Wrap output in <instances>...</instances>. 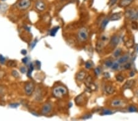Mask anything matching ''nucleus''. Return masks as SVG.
<instances>
[{
	"label": "nucleus",
	"mask_w": 138,
	"mask_h": 121,
	"mask_svg": "<svg viewBox=\"0 0 138 121\" xmlns=\"http://www.w3.org/2000/svg\"><path fill=\"white\" fill-rule=\"evenodd\" d=\"M52 93L54 97L60 98L66 95L68 93V90L64 86H58L53 89Z\"/></svg>",
	"instance_id": "nucleus-1"
},
{
	"label": "nucleus",
	"mask_w": 138,
	"mask_h": 121,
	"mask_svg": "<svg viewBox=\"0 0 138 121\" xmlns=\"http://www.w3.org/2000/svg\"><path fill=\"white\" fill-rule=\"evenodd\" d=\"M78 39L80 42L86 41L88 37V31L86 28H82L79 30L77 33Z\"/></svg>",
	"instance_id": "nucleus-2"
},
{
	"label": "nucleus",
	"mask_w": 138,
	"mask_h": 121,
	"mask_svg": "<svg viewBox=\"0 0 138 121\" xmlns=\"http://www.w3.org/2000/svg\"><path fill=\"white\" fill-rule=\"evenodd\" d=\"M31 4V0H19L17 6L20 10L25 11L30 8Z\"/></svg>",
	"instance_id": "nucleus-3"
},
{
	"label": "nucleus",
	"mask_w": 138,
	"mask_h": 121,
	"mask_svg": "<svg viewBox=\"0 0 138 121\" xmlns=\"http://www.w3.org/2000/svg\"><path fill=\"white\" fill-rule=\"evenodd\" d=\"M25 94L27 95H31L33 92H34V85L32 82H29L27 83L25 85Z\"/></svg>",
	"instance_id": "nucleus-4"
},
{
	"label": "nucleus",
	"mask_w": 138,
	"mask_h": 121,
	"mask_svg": "<svg viewBox=\"0 0 138 121\" xmlns=\"http://www.w3.org/2000/svg\"><path fill=\"white\" fill-rule=\"evenodd\" d=\"M35 6L37 10L42 11L45 9V5L42 0H37L36 2Z\"/></svg>",
	"instance_id": "nucleus-5"
},
{
	"label": "nucleus",
	"mask_w": 138,
	"mask_h": 121,
	"mask_svg": "<svg viewBox=\"0 0 138 121\" xmlns=\"http://www.w3.org/2000/svg\"><path fill=\"white\" fill-rule=\"evenodd\" d=\"M52 109V105L51 103H45V105H44L42 108V114H47L50 111H51Z\"/></svg>",
	"instance_id": "nucleus-6"
},
{
	"label": "nucleus",
	"mask_w": 138,
	"mask_h": 121,
	"mask_svg": "<svg viewBox=\"0 0 138 121\" xmlns=\"http://www.w3.org/2000/svg\"><path fill=\"white\" fill-rule=\"evenodd\" d=\"M126 17L129 18V19H136V16H137V12H135L134 10L132 9H129V10L127 11V12H126Z\"/></svg>",
	"instance_id": "nucleus-7"
},
{
	"label": "nucleus",
	"mask_w": 138,
	"mask_h": 121,
	"mask_svg": "<svg viewBox=\"0 0 138 121\" xmlns=\"http://www.w3.org/2000/svg\"><path fill=\"white\" fill-rule=\"evenodd\" d=\"M120 41V37L119 36L117 35H114L112 36V37L111 38V42H110V44L112 47H115L118 45V44L119 43Z\"/></svg>",
	"instance_id": "nucleus-8"
},
{
	"label": "nucleus",
	"mask_w": 138,
	"mask_h": 121,
	"mask_svg": "<svg viewBox=\"0 0 138 121\" xmlns=\"http://www.w3.org/2000/svg\"><path fill=\"white\" fill-rule=\"evenodd\" d=\"M86 78V72L85 71H80L76 75V79L79 81H83Z\"/></svg>",
	"instance_id": "nucleus-9"
},
{
	"label": "nucleus",
	"mask_w": 138,
	"mask_h": 121,
	"mask_svg": "<svg viewBox=\"0 0 138 121\" xmlns=\"http://www.w3.org/2000/svg\"><path fill=\"white\" fill-rule=\"evenodd\" d=\"M133 1L134 0H121L118 4V6L120 7H122V8H125V7H127L130 5Z\"/></svg>",
	"instance_id": "nucleus-10"
},
{
	"label": "nucleus",
	"mask_w": 138,
	"mask_h": 121,
	"mask_svg": "<svg viewBox=\"0 0 138 121\" xmlns=\"http://www.w3.org/2000/svg\"><path fill=\"white\" fill-rule=\"evenodd\" d=\"M134 80H133L127 81L124 84V85L123 86V89H128L131 88L134 84Z\"/></svg>",
	"instance_id": "nucleus-11"
},
{
	"label": "nucleus",
	"mask_w": 138,
	"mask_h": 121,
	"mask_svg": "<svg viewBox=\"0 0 138 121\" xmlns=\"http://www.w3.org/2000/svg\"><path fill=\"white\" fill-rule=\"evenodd\" d=\"M122 17V14L121 13H115L112 14L110 17V20L111 21H116L120 19Z\"/></svg>",
	"instance_id": "nucleus-12"
},
{
	"label": "nucleus",
	"mask_w": 138,
	"mask_h": 121,
	"mask_svg": "<svg viewBox=\"0 0 138 121\" xmlns=\"http://www.w3.org/2000/svg\"><path fill=\"white\" fill-rule=\"evenodd\" d=\"M129 56H128V55H124L123 56L120 57V58L119 59H118V61H117V62H118L119 64H123V63H125V62H127V61H128V59H129Z\"/></svg>",
	"instance_id": "nucleus-13"
},
{
	"label": "nucleus",
	"mask_w": 138,
	"mask_h": 121,
	"mask_svg": "<svg viewBox=\"0 0 138 121\" xmlns=\"http://www.w3.org/2000/svg\"><path fill=\"white\" fill-rule=\"evenodd\" d=\"M123 104V101L121 100H114L112 101L111 103V105L114 107H119V106H122Z\"/></svg>",
	"instance_id": "nucleus-14"
},
{
	"label": "nucleus",
	"mask_w": 138,
	"mask_h": 121,
	"mask_svg": "<svg viewBox=\"0 0 138 121\" xmlns=\"http://www.w3.org/2000/svg\"><path fill=\"white\" fill-rule=\"evenodd\" d=\"M104 42L101 39L98 42L97 44V50L98 51H100L102 50L103 47H104Z\"/></svg>",
	"instance_id": "nucleus-15"
},
{
	"label": "nucleus",
	"mask_w": 138,
	"mask_h": 121,
	"mask_svg": "<svg viewBox=\"0 0 138 121\" xmlns=\"http://www.w3.org/2000/svg\"><path fill=\"white\" fill-rule=\"evenodd\" d=\"M105 91L108 94H112L115 92V88L112 86H107L105 87Z\"/></svg>",
	"instance_id": "nucleus-16"
},
{
	"label": "nucleus",
	"mask_w": 138,
	"mask_h": 121,
	"mask_svg": "<svg viewBox=\"0 0 138 121\" xmlns=\"http://www.w3.org/2000/svg\"><path fill=\"white\" fill-rule=\"evenodd\" d=\"M34 69V65H33V64L32 63V62H31V63L30 64V66H29L28 70H27V76H28V77L30 78L31 76L32 72H33Z\"/></svg>",
	"instance_id": "nucleus-17"
},
{
	"label": "nucleus",
	"mask_w": 138,
	"mask_h": 121,
	"mask_svg": "<svg viewBox=\"0 0 138 121\" xmlns=\"http://www.w3.org/2000/svg\"><path fill=\"white\" fill-rule=\"evenodd\" d=\"M85 84L88 87H90L93 83H92V78L90 76H87V78H85Z\"/></svg>",
	"instance_id": "nucleus-18"
},
{
	"label": "nucleus",
	"mask_w": 138,
	"mask_h": 121,
	"mask_svg": "<svg viewBox=\"0 0 138 121\" xmlns=\"http://www.w3.org/2000/svg\"><path fill=\"white\" fill-rule=\"evenodd\" d=\"M60 30L59 26H56V27H54V28L52 29L51 32H50V35L52 37H54V36H56L57 32L58 31V30Z\"/></svg>",
	"instance_id": "nucleus-19"
},
{
	"label": "nucleus",
	"mask_w": 138,
	"mask_h": 121,
	"mask_svg": "<svg viewBox=\"0 0 138 121\" xmlns=\"http://www.w3.org/2000/svg\"><path fill=\"white\" fill-rule=\"evenodd\" d=\"M108 23H109V19H107V18L104 19V20H103V22H101V30H104V29L106 28V26L107 25V24H108Z\"/></svg>",
	"instance_id": "nucleus-20"
},
{
	"label": "nucleus",
	"mask_w": 138,
	"mask_h": 121,
	"mask_svg": "<svg viewBox=\"0 0 138 121\" xmlns=\"http://www.w3.org/2000/svg\"><path fill=\"white\" fill-rule=\"evenodd\" d=\"M122 52V50L120 48H118V49H117L114 52V53H113V56L115 58H117L120 56Z\"/></svg>",
	"instance_id": "nucleus-21"
},
{
	"label": "nucleus",
	"mask_w": 138,
	"mask_h": 121,
	"mask_svg": "<svg viewBox=\"0 0 138 121\" xmlns=\"http://www.w3.org/2000/svg\"><path fill=\"white\" fill-rule=\"evenodd\" d=\"M83 101V97L82 95H79L76 97V103L77 105H81V103Z\"/></svg>",
	"instance_id": "nucleus-22"
},
{
	"label": "nucleus",
	"mask_w": 138,
	"mask_h": 121,
	"mask_svg": "<svg viewBox=\"0 0 138 121\" xmlns=\"http://www.w3.org/2000/svg\"><path fill=\"white\" fill-rule=\"evenodd\" d=\"M85 65V68L87 69H91V68H93V66H94V64H93V62L91 61L86 62Z\"/></svg>",
	"instance_id": "nucleus-23"
},
{
	"label": "nucleus",
	"mask_w": 138,
	"mask_h": 121,
	"mask_svg": "<svg viewBox=\"0 0 138 121\" xmlns=\"http://www.w3.org/2000/svg\"><path fill=\"white\" fill-rule=\"evenodd\" d=\"M113 112L111 110H108V109H105L103 110L102 113L101 114V115H111L112 114Z\"/></svg>",
	"instance_id": "nucleus-24"
},
{
	"label": "nucleus",
	"mask_w": 138,
	"mask_h": 121,
	"mask_svg": "<svg viewBox=\"0 0 138 121\" xmlns=\"http://www.w3.org/2000/svg\"><path fill=\"white\" fill-rule=\"evenodd\" d=\"M119 64H120L118 63V62H114L112 67H111V68H112V70H117V69H118V68L119 67Z\"/></svg>",
	"instance_id": "nucleus-25"
},
{
	"label": "nucleus",
	"mask_w": 138,
	"mask_h": 121,
	"mask_svg": "<svg viewBox=\"0 0 138 121\" xmlns=\"http://www.w3.org/2000/svg\"><path fill=\"white\" fill-rule=\"evenodd\" d=\"M113 63H114V62H113L111 60H107L105 62V66H106L107 67H111L112 66Z\"/></svg>",
	"instance_id": "nucleus-26"
},
{
	"label": "nucleus",
	"mask_w": 138,
	"mask_h": 121,
	"mask_svg": "<svg viewBox=\"0 0 138 121\" xmlns=\"http://www.w3.org/2000/svg\"><path fill=\"white\" fill-rule=\"evenodd\" d=\"M133 44H134V42L133 39H129V40H128L127 42L126 43V46L129 48V47H131L133 45Z\"/></svg>",
	"instance_id": "nucleus-27"
},
{
	"label": "nucleus",
	"mask_w": 138,
	"mask_h": 121,
	"mask_svg": "<svg viewBox=\"0 0 138 121\" xmlns=\"http://www.w3.org/2000/svg\"><path fill=\"white\" fill-rule=\"evenodd\" d=\"M22 62H23V64H25L27 65L29 62H30V58H29L28 57H25L24 58H23V59H22Z\"/></svg>",
	"instance_id": "nucleus-28"
},
{
	"label": "nucleus",
	"mask_w": 138,
	"mask_h": 121,
	"mask_svg": "<svg viewBox=\"0 0 138 121\" xmlns=\"http://www.w3.org/2000/svg\"><path fill=\"white\" fill-rule=\"evenodd\" d=\"M101 68L100 67H97L95 69V73L96 75L97 76H98L100 75V73H101Z\"/></svg>",
	"instance_id": "nucleus-29"
},
{
	"label": "nucleus",
	"mask_w": 138,
	"mask_h": 121,
	"mask_svg": "<svg viewBox=\"0 0 138 121\" xmlns=\"http://www.w3.org/2000/svg\"><path fill=\"white\" fill-rule=\"evenodd\" d=\"M37 39H35V40H33V42L31 43V45H30L31 49V50L33 49V48L35 47V46L36 45V44H37Z\"/></svg>",
	"instance_id": "nucleus-30"
},
{
	"label": "nucleus",
	"mask_w": 138,
	"mask_h": 121,
	"mask_svg": "<svg viewBox=\"0 0 138 121\" xmlns=\"http://www.w3.org/2000/svg\"><path fill=\"white\" fill-rule=\"evenodd\" d=\"M128 111L129 112H136L137 111V108L134 106H130L128 108Z\"/></svg>",
	"instance_id": "nucleus-31"
},
{
	"label": "nucleus",
	"mask_w": 138,
	"mask_h": 121,
	"mask_svg": "<svg viewBox=\"0 0 138 121\" xmlns=\"http://www.w3.org/2000/svg\"><path fill=\"white\" fill-rule=\"evenodd\" d=\"M116 79L118 81L122 82L124 80V77L122 75H118L116 76Z\"/></svg>",
	"instance_id": "nucleus-32"
},
{
	"label": "nucleus",
	"mask_w": 138,
	"mask_h": 121,
	"mask_svg": "<svg viewBox=\"0 0 138 121\" xmlns=\"http://www.w3.org/2000/svg\"><path fill=\"white\" fill-rule=\"evenodd\" d=\"M8 66H9V67H14L16 66V62H15V61H9V62H8Z\"/></svg>",
	"instance_id": "nucleus-33"
},
{
	"label": "nucleus",
	"mask_w": 138,
	"mask_h": 121,
	"mask_svg": "<svg viewBox=\"0 0 138 121\" xmlns=\"http://www.w3.org/2000/svg\"><path fill=\"white\" fill-rule=\"evenodd\" d=\"M6 62V59L3 55H0V63L1 64H4Z\"/></svg>",
	"instance_id": "nucleus-34"
},
{
	"label": "nucleus",
	"mask_w": 138,
	"mask_h": 121,
	"mask_svg": "<svg viewBox=\"0 0 138 121\" xmlns=\"http://www.w3.org/2000/svg\"><path fill=\"white\" fill-rule=\"evenodd\" d=\"M20 72H22V73H25L27 72V69H26V68L25 67H21L20 68Z\"/></svg>",
	"instance_id": "nucleus-35"
},
{
	"label": "nucleus",
	"mask_w": 138,
	"mask_h": 121,
	"mask_svg": "<svg viewBox=\"0 0 138 121\" xmlns=\"http://www.w3.org/2000/svg\"><path fill=\"white\" fill-rule=\"evenodd\" d=\"M12 75H13L14 77L18 78L19 76V73L17 72L16 70H13L12 72Z\"/></svg>",
	"instance_id": "nucleus-36"
},
{
	"label": "nucleus",
	"mask_w": 138,
	"mask_h": 121,
	"mask_svg": "<svg viewBox=\"0 0 138 121\" xmlns=\"http://www.w3.org/2000/svg\"><path fill=\"white\" fill-rule=\"evenodd\" d=\"M9 106H10V107H11V108H17V107L19 106V103H11L9 105Z\"/></svg>",
	"instance_id": "nucleus-37"
},
{
	"label": "nucleus",
	"mask_w": 138,
	"mask_h": 121,
	"mask_svg": "<svg viewBox=\"0 0 138 121\" xmlns=\"http://www.w3.org/2000/svg\"><path fill=\"white\" fill-rule=\"evenodd\" d=\"M91 117V114H86L82 117V119H88Z\"/></svg>",
	"instance_id": "nucleus-38"
},
{
	"label": "nucleus",
	"mask_w": 138,
	"mask_h": 121,
	"mask_svg": "<svg viewBox=\"0 0 138 121\" xmlns=\"http://www.w3.org/2000/svg\"><path fill=\"white\" fill-rule=\"evenodd\" d=\"M117 1V0H110V2H109L110 6H111L115 5V4L116 3Z\"/></svg>",
	"instance_id": "nucleus-39"
},
{
	"label": "nucleus",
	"mask_w": 138,
	"mask_h": 121,
	"mask_svg": "<svg viewBox=\"0 0 138 121\" xmlns=\"http://www.w3.org/2000/svg\"><path fill=\"white\" fill-rule=\"evenodd\" d=\"M35 64H36V66L37 67L38 69H40V67H41V62H40L39 61H36L35 62Z\"/></svg>",
	"instance_id": "nucleus-40"
},
{
	"label": "nucleus",
	"mask_w": 138,
	"mask_h": 121,
	"mask_svg": "<svg viewBox=\"0 0 138 121\" xmlns=\"http://www.w3.org/2000/svg\"><path fill=\"white\" fill-rule=\"evenodd\" d=\"M131 67V64L130 63H126V64L124 66V68L126 69H128Z\"/></svg>",
	"instance_id": "nucleus-41"
},
{
	"label": "nucleus",
	"mask_w": 138,
	"mask_h": 121,
	"mask_svg": "<svg viewBox=\"0 0 138 121\" xmlns=\"http://www.w3.org/2000/svg\"><path fill=\"white\" fill-rule=\"evenodd\" d=\"M104 78H110V74L108 72H105V73H104Z\"/></svg>",
	"instance_id": "nucleus-42"
},
{
	"label": "nucleus",
	"mask_w": 138,
	"mask_h": 121,
	"mask_svg": "<svg viewBox=\"0 0 138 121\" xmlns=\"http://www.w3.org/2000/svg\"><path fill=\"white\" fill-rule=\"evenodd\" d=\"M21 53L23 55H26V54H27V51H26V50H22L21 51Z\"/></svg>",
	"instance_id": "nucleus-43"
},
{
	"label": "nucleus",
	"mask_w": 138,
	"mask_h": 121,
	"mask_svg": "<svg viewBox=\"0 0 138 121\" xmlns=\"http://www.w3.org/2000/svg\"><path fill=\"white\" fill-rule=\"evenodd\" d=\"M137 24L136 23H133V28L134 29H137Z\"/></svg>",
	"instance_id": "nucleus-44"
},
{
	"label": "nucleus",
	"mask_w": 138,
	"mask_h": 121,
	"mask_svg": "<svg viewBox=\"0 0 138 121\" xmlns=\"http://www.w3.org/2000/svg\"><path fill=\"white\" fill-rule=\"evenodd\" d=\"M25 28L26 29V30H27L28 31H30L31 30V29H30V27H27V26H26Z\"/></svg>",
	"instance_id": "nucleus-45"
},
{
	"label": "nucleus",
	"mask_w": 138,
	"mask_h": 121,
	"mask_svg": "<svg viewBox=\"0 0 138 121\" xmlns=\"http://www.w3.org/2000/svg\"><path fill=\"white\" fill-rule=\"evenodd\" d=\"M134 75V73L133 72H131V74H130V76H133V75Z\"/></svg>",
	"instance_id": "nucleus-46"
},
{
	"label": "nucleus",
	"mask_w": 138,
	"mask_h": 121,
	"mask_svg": "<svg viewBox=\"0 0 138 121\" xmlns=\"http://www.w3.org/2000/svg\"><path fill=\"white\" fill-rule=\"evenodd\" d=\"M136 97H138V89L136 92Z\"/></svg>",
	"instance_id": "nucleus-47"
},
{
	"label": "nucleus",
	"mask_w": 138,
	"mask_h": 121,
	"mask_svg": "<svg viewBox=\"0 0 138 121\" xmlns=\"http://www.w3.org/2000/svg\"><path fill=\"white\" fill-rule=\"evenodd\" d=\"M137 51H138V48H137Z\"/></svg>",
	"instance_id": "nucleus-48"
}]
</instances>
